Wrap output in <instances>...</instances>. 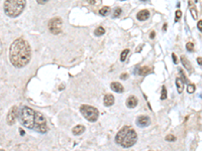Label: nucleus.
<instances>
[{"mask_svg":"<svg viewBox=\"0 0 202 151\" xmlns=\"http://www.w3.org/2000/svg\"><path fill=\"white\" fill-rule=\"evenodd\" d=\"M190 5H191V13H192L193 18H194V19H197V13H196V9H195L194 6H192L191 2L189 1V6H190Z\"/></svg>","mask_w":202,"mask_h":151,"instance_id":"obj_21","label":"nucleus"},{"mask_svg":"<svg viewBox=\"0 0 202 151\" xmlns=\"http://www.w3.org/2000/svg\"><path fill=\"white\" fill-rule=\"evenodd\" d=\"M176 87H177V91L178 93L181 94L183 92V89H184V83L183 81L181 80L180 78H177L176 79Z\"/></svg>","mask_w":202,"mask_h":151,"instance_id":"obj_17","label":"nucleus"},{"mask_svg":"<svg viewBox=\"0 0 202 151\" xmlns=\"http://www.w3.org/2000/svg\"><path fill=\"white\" fill-rule=\"evenodd\" d=\"M141 1H144H144H147V0H141Z\"/></svg>","mask_w":202,"mask_h":151,"instance_id":"obj_37","label":"nucleus"},{"mask_svg":"<svg viewBox=\"0 0 202 151\" xmlns=\"http://www.w3.org/2000/svg\"><path fill=\"white\" fill-rule=\"evenodd\" d=\"M137 132L129 126H125L122 129H120L115 136L116 143L119 144L123 148H128L134 146L137 143Z\"/></svg>","mask_w":202,"mask_h":151,"instance_id":"obj_2","label":"nucleus"},{"mask_svg":"<svg viewBox=\"0 0 202 151\" xmlns=\"http://www.w3.org/2000/svg\"><path fill=\"white\" fill-rule=\"evenodd\" d=\"M88 2H91V4H95V0H88Z\"/></svg>","mask_w":202,"mask_h":151,"instance_id":"obj_34","label":"nucleus"},{"mask_svg":"<svg viewBox=\"0 0 202 151\" xmlns=\"http://www.w3.org/2000/svg\"><path fill=\"white\" fill-rule=\"evenodd\" d=\"M166 140L169 141V142H172V141L176 140V137H175L174 135H167L166 136Z\"/></svg>","mask_w":202,"mask_h":151,"instance_id":"obj_27","label":"nucleus"},{"mask_svg":"<svg viewBox=\"0 0 202 151\" xmlns=\"http://www.w3.org/2000/svg\"><path fill=\"white\" fill-rule=\"evenodd\" d=\"M110 88H111V90L112 91H114V92H116V93H123V86L121 84H119V83H116V82H113V83H111V85H110Z\"/></svg>","mask_w":202,"mask_h":151,"instance_id":"obj_14","label":"nucleus"},{"mask_svg":"<svg viewBox=\"0 0 202 151\" xmlns=\"http://www.w3.org/2000/svg\"><path fill=\"white\" fill-rule=\"evenodd\" d=\"M187 91H188V93H193L195 91V86L193 84H189L187 87Z\"/></svg>","mask_w":202,"mask_h":151,"instance_id":"obj_25","label":"nucleus"},{"mask_svg":"<svg viewBox=\"0 0 202 151\" xmlns=\"http://www.w3.org/2000/svg\"><path fill=\"white\" fill-rule=\"evenodd\" d=\"M0 151H4V150H2V149H0Z\"/></svg>","mask_w":202,"mask_h":151,"instance_id":"obj_38","label":"nucleus"},{"mask_svg":"<svg viewBox=\"0 0 202 151\" xmlns=\"http://www.w3.org/2000/svg\"><path fill=\"white\" fill-rule=\"evenodd\" d=\"M152 72V69H151L150 66H143V68H140L137 71V74L140 76H147V74H150V72Z\"/></svg>","mask_w":202,"mask_h":151,"instance_id":"obj_16","label":"nucleus"},{"mask_svg":"<svg viewBox=\"0 0 202 151\" xmlns=\"http://www.w3.org/2000/svg\"><path fill=\"white\" fill-rule=\"evenodd\" d=\"M18 112H19V110L16 106H13V107L10 109L9 112H8V115H7L8 125H13V124L15 123L16 118L18 117Z\"/></svg>","mask_w":202,"mask_h":151,"instance_id":"obj_8","label":"nucleus"},{"mask_svg":"<svg viewBox=\"0 0 202 151\" xmlns=\"http://www.w3.org/2000/svg\"><path fill=\"white\" fill-rule=\"evenodd\" d=\"M49 0H37V2L38 4H45V3H47Z\"/></svg>","mask_w":202,"mask_h":151,"instance_id":"obj_29","label":"nucleus"},{"mask_svg":"<svg viewBox=\"0 0 202 151\" xmlns=\"http://www.w3.org/2000/svg\"><path fill=\"white\" fill-rule=\"evenodd\" d=\"M167 29V24H164V26H163V30H166Z\"/></svg>","mask_w":202,"mask_h":151,"instance_id":"obj_35","label":"nucleus"},{"mask_svg":"<svg viewBox=\"0 0 202 151\" xmlns=\"http://www.w3.org/2000/svg\"><path fill=\"white\" fill-rule=\"evenodd\" d=\"M172 57H173V62H174V63H178V59H177L176 54L173 53V54H172Z\"/></svg>","mask_w":202,"mask_h":151,"instance_id":"obj_28","label":"nucleus"},{"mask_svg":"<svg viewBox=\"0 0 202 151\" xmlns=\"http://www.w3.org/2000/svg\"><path fill=\"white\" fill-rule=\"evenodd\" d=\"M25 7V0H6L4 2V12L9 17H17Z\"/></svg>","mask_w":202,"mask_h":151,"instance_id":"obj_3","label":"nucleus"},{"mask_svg":"<svg viewBox=\"0 0 202 151\" xmlns=\"http://www.w3.org/2000/svg\"><path fill=\"white\" fill-rule=\"evenodd\" d=\"M155 37V31H152L151 32V38H154Z\"/></svg>","mask_w":202,"mask_h":151,"instance_id":"obj_32","label":"nucleus"},{"mask_svg":"<svg viewBox=\"0 0 202 151\" xmlns=\"http://www.w3.org/2000/svg\"><path fill=\"white\" fill-rule=\"evenodd\" d=\"M80 112L82 113L85 119H87L89 122H95L98 120L99 112L95 107L89 105H82L80 107Z\"/></svg>","mask_w":202,"mask_h":151,"instance_id":"obj_5","label":"nucleus"},{"mask_svg":"<svg viewBox=\"0 0 202 151\" xmlns=\"http://www.w3.org/2000/svg\"><path fill=\"white\" fill-rule=\"evenodd\" d=\"M186 48L188 51H193L194 50V44H193L192 42H188V43L186 44Z\"/></svg>","mask_w":202,"mask_h":151,"instance_id":"obj_23","label":"nucleus"},{"mask_svg":"<svg viewBox=\"0 0 202 151\" xmlns=\"http://www.w3.org/2000/svg\"><path fill=\"white\" fill-rule=\"evenodd\" d=\"M103 103L106 107H110V106H112L114 104L113 95H111V94H107V95H105L104 99H103Z\"/></svg>","mask_w":202,"mask_h":151,"instance_id":"obj_12","label":"nucleus"},{"mask_svg":"<svg viewBox=\"0 0 202 151\" xmlns=\"http://www.w3.org/2000/svg\"><path fill=\"white\" fill-rule=\"evenodd\" d=\"M129 53V50H124L121 53V56H120V60L121 62H124V60L126 59V56H127V54Z\"/></svg>","mask_w":202,"mask_h":151,"instance_id":"obj_20","label":"nucleus"},{"mask_svg":"<svg viewBox=\"0 0 202 151\" xmlns=\"http://www.w3.org/2000/svg\"><path fill=\"white\" fill-rule=\"evenodd\" d=\"M197 63H199V66H201V63H201V57H198V59H197Z\"/></svg>","mask_w":202,"mask_h":151,"instance_id":"obj_33","label":"nucleus"},{"mask_svg":"<svg viewBox=\"0 0 202 151\" xmlns=\"http://www.w3.org/2000/svg\"><path fill=\"white\" fill-rule=\"evenodd\" d=\"M19 132H22V135L25 134V131H23V130H19Z\"/></svg>","mask_w":202,"mask_h":151,"instance_id":"obj_36","label":"nucleus"},{"mask_svg":"<svg viewBox=\"0 0 202 151\" xmlns=\"http://www.w3.org/2000/svg\"><path fill=\"white\" fill-rule=\"evenodd\" d=\"M110 11V8L108 7V6H104V7H102L100 10H99V13H100V15H102V16H106V15H108V13H109Z\"/></svg>","mask_w":202,"mask_h":151,"instance_id":"obj_18","label":"nucleus"},{"mask_svg":"<svg viewBox=\"0 0 202 151\" xmlns=\"http://www.w3.org/2000/svg\"><path fill=\"white\" fill-rule=\"evenodd\" d=\"M127 74H122L121 75V77H120V79H121V80H125V79H127Z\"/></svg>","mask_w":202,"mask_h":151,"instance_id":"obj_31","label":"nucleus"},{"mask_svg":"<svg viewBox=\"0 0 202 151\" xmlns=\"http://www.w3.org/2000/svg\"><path fill=\"white\" fill-rule=\"evenodd\" d=\"M198 29L200 30V31L202 30V21H201V20L198 21Z\"/></svg>","mask_w":202,"mask_h":151,"instance_id":"obj_30","label":"nucleus"},{"mask_svg":"<svg viewBox=\"0 0 202 151\" xmlns=\"http://www.w3.org/2000/svg\"><path fill=\"white\" fill-rule=\"evenodd\" d=\"M31 57V45L22 38L15 39L9 48V59L15 68H23L29 63Z\"/></svg>","mask_w":202,"mask_h":151,"instance_id":"obj_1","label":"nucleus"},{"mask_svg":"<svg viewBox=\"0 0 202 151\" xmlns=\"http://www.w3.org/2000/svg\"><path fill=\"white\" fill-rule=\"evenodd\" d=\"M35 112L29 107H22L18 112V118L20 123L22 124L23 127L28 129H34L35 123Z\"/></svg>","mask_w":202,"mask_h":151,"instance_id":"obj_4","label":"nucleus"},{"mask_svg":"<svg viewBox=\"0 0 202 151\" xmlns=\"http://www.w3.org/2000/svg\"><path fill=\"white\" fill-rule=\"evenodd\" d=\"M137 103H138V100L135 96H131L128 97L127 100H126V106H127L128 108H134L137 106Z\"/></svg>","mask_w":202,"mask_h":151,"instance_id":"obj_10","label":"nucleus"},{"mask_svg":"<svg viewBox=\"0 0 202 151\" xmlns=\"http://www.w3.org/2000/svg\"><path fill=\"white\" fill-rule=\"evenodd\" d=\"M167 98V91H166V88H162V95H161V100H165Z\"/></svg>","mask_w":202,"mask_h":151,"instance_id":"obj_24","label":"nucleus"},{"mask_svg":"<svg viewBox=\"0 0 202 151\" xmlns=\"http://www.w3.org/2000/svg\"><path fill=\"white\" fill-rule=\"evenodd\" d=\"M105 33V29L103 28V27H97V28L95 29V31H94V34L96 35V36H100V35H103Z\"/></svg>","mask_w":202,"mask_h":151,"instance_id":"obj_19","label":"nucleus"},{"mask_svg":"<svg viewBox=\"0 0 202 151\" xmlns=\"http://www.w3.org/2000/svg\"><path fill=\"white\" fill-rule=\"evenodd\" d=\"M175 15H176V18H175V21H176V22H178V21H179V19L181 18V16H182V11L177 10V11H176V13H175Z\"/></svg>","mask_w":202,"mask_h":151,"instance_id":"obj_26","label":"nucleus"},{"mask_svg":"<svg viewBox=\"0 0 202 151\" xmlns=\"http://www.w3.org/2000/svg\"><path fill=\"white\" fill-rule=\"evenodd\" d=\"M34 129L35 131L45 134L48 131L47 121L45 119L44 115L40 112H35V123H34Z\"/></svg>","mask_w":202,"mask_h":151,"instance_id":"obj_6","label":"nucleus"},{"mask_svg":"<svg viewBox=\"0 0 202 151\" xmlns=\"http://www.w3.org/2000/svg\"><path fill=\"white\" fill-rule=\"evenodd\" d=\"M62 25H63V21L60 17H55L53 19L50 20L49 22V28L50 31L54 33V34H59L62 31Z\"/></svg>","mask_w":202,"mask_h":151,"instance_id":"obj_7","label":"nucleus"},{"mask_svg":"<svg viewBox=\"0 0 202 151\" xmlns=\"http://www.w3.org/2000/svg\"><path fill=\"white\" fill-rule=\"evenodd\" d=\"M151 123V120L150 118L147 116H140L137 119V125L138 127H141V128H144V127H147L150 125Z\"/></svg>","mask_w":202,"mask_h":151,"instance_id":"obj_9","label":"nucleus"},{"mask_svg":"<svg viewBox=\"0 0 202 151\" xmlns=\"http://www.w3.org/2000/svg\"><path fill=\"white\" fill-rule=\"evenodd\" d=\"M121 1H124V0H121Z\"/></svg>","mask_w":202,"mask_h":151,"instance_id":"obj_39","label":"nucleus"},{"mask_svg":"<svg viewBox=\"0 0 202 151\" xmlns=\"http://www.w3.org/2000/svg\"><path fill=\"white\" fill-rule=\"evenodd\" d=\"M181 62H182L183 66L187 69V71L190 72H193V69H192L191 63H190L189 60L187 59V57H186V56H181Z\"/></svg>","mask_w":202,"mask_h":151,"instance_id":"obj_13","label":"nucleus"},{"mask_svg":"<svg viewBox=\"0 0 202 151\" xmlns=\"http://www.w3.org/2000/svg\"><path fill=\"white\" fill-rule=\"evenodd\" d=\"M121 8L120 7H117V8H115L114 9V11H113V17H118L120 14H121Z\"/></svg>","mask_w":202,"mask_h":151,"instance_id":"obj_22","label":"nucleus"},{"mask_svg":"<svg viewBox=\"0 0 202 151\" xmlns=\"http://www.w3.org/2000/svg\"><path fill=\"white\" fill-rule=\"evenodd\" d=\"M74 135H81L85 132V126L83 125H77L76 127H74L73 130H72Z\"/></svg>","mask_w":202,"mask_h":151,"instance_id":"obj_15","label":"nucleus"},{"mask_svg":"<svg viewBox=\"0 0 202 151\" xmlns=\"http://www.w3.org/2000/svg\"><path fill=\"white\" fill-rule=\"evenodd\" d=\"M149 17H150V11L146 10V9H144V10L140 11L137 14V18L138 20H141V21H144V20L149 19Z\"/></svg>","mask_w":202,"mask_h":151,"instance_id":"obj_11","label":"nucleus"}]
</instances>
